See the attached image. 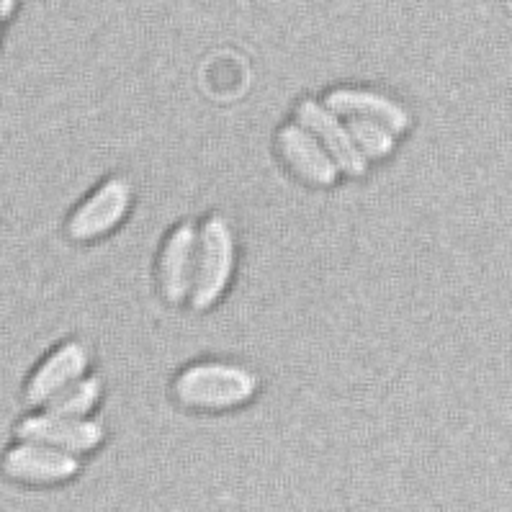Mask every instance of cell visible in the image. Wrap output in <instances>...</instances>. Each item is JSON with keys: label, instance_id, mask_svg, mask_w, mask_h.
<instances>
[{"label": "cell", "instance_id": "obj_1", "mask_svg": "<svg viewBox=\"0 0 512 512\" xmlns=\"http://www.w3.org/2000/svg\"><path fill=\"white\" fill-rule=\"evenodd\" d=\"M258 376L245 366L206 361L188 366L175 379V399L188 410H232L250 402L258 392Z\"/></svg>", "mask_w": 512, "mask_h": 512}, {"label": "cell", "instance_id": "obj_2", "mask_svg": "<svg viewBox=\"0 0 512 512\" xmlns=\"http://www.w3.org/2000/svg\"><path fill=\"white\" fill-rule=\"evenodd\" d=\"M237 242L232 224L214 214L199 232V250H196V276H193L191 304L193 309H209L222 299L232 273H235Z\"/></svg>", "mask_w": 512, "mask_h": 512}, {"label": "cell", "instance_id": "obj_3", "mask_svg": "<svg viewBox=\"0 0 512 512\" xmlns=\"http://www.w3.org/2000/svg\"><path fill=\"white\" fill-rule=\"evenodd\" d=\"M80 471V461L75 453L62 448L37 443V440H19L0 458V474L8 482L24 487H52L67 482Z\"/></svg>", "mask_w": 512, "mask_h": 512}, {"label": "cell", "instance_id": "obj_4", "mask_svg": "<svg viewBox=\"0 0 512 512\" xmlns=\"http://www.w3.org/2000/svg\"><path fill=\"white\" fill-rule=\"evenodd\" d=\"M132 183L127 178H109L85 199V204L75 211L67 222V235L78 242H91L98 237L109 235L111 229L121 224L132 206Z\"/></svg>", "mask_w": 512, "mask_h": 512}, {"label": "cell", "instance_id": "obj_5", "mask_svg": "<svg viewBox=\"0 0 512 512\" xmlns=\"http://www.w3.org/2000/svg\"><path fill=\"white\" fill-rule=\"evenodd\" d=\"M16 438L37 440L47 446L62 448L67 453L93 451L103 443V428L96 420L88 417H65L55 412H42V415H29L16 425Z\"/></svg>", "mask_w": 512, "mask_h": 512}, {"label": "cell", "instance_id": "obj_6", "mask_svg": "<svg viewBox=\"0 0 512 512\" xmlns=\"http://www.w3.org/2000/svg\"><path fill=\"white\" fill-rule=\"evenodd\" d=\"M296 116H299V124H304L314 137L320 139L322 147L330 152V157L338 163V168L343 173H348L350 178L366 175L368 160L358 150L353 137H350L348 127L340 121V116L335 111L327 109L325 103L307 98V101L296 106Z\"/></svg>", "mask_w": 512, "mask_h": 512}, {"label": "cell", "instance_id": "obj_7", "mask_svg": "<svg viewBox=\"0 0 512 512\" xmlns=\"http://www.w3.org/2000/svg\"><path fill=\"white\" fill-rule=\"evenodd\" d=\"M278 147H281V155L286 157L291 170L296 175H302L307 183H312V186H332V183H338V163L332 160L320 139L314 137L304 124H286L278 132Z\"/></svg>", "mask_w": 512, "mask_h": 512}, {"label": "cell", "instance_id": "obj_8", "mask_svg": "<svg viewBox=\"0 0 512 512\" xmlns=\"http://www.w3.org/2000/svg\"><path fill=\"white\" fill-rule=\"evenodd\" d=\"M91 353L83 343H65L52 350L47 358L37 366L26 384L24 399L29 407H44L60 389H65L70 381L80 379L88 371Z\"/></svg>", "mask_w": 512, "mask_h": 512}, {"label": "cell", "instance_id": "obj_9", "mask_svg": "<svg viewBox=\"0 0 512 512\" xmlns=\"http://www.w3.org/2000/svg\"><path fill=\"white\" fill-rule=\"evenodd\" d=\"M196 250H199V229L183 222L173 229L160 260V284L168 302L181 304L191 296L196 276Z\"/></svg>", "mask_w": 512, "mask_h": 512}, {"label": "cell", "instance_id": "obj_10", "mask_svg": "<svg viewBox=\"0 0 512 512\" xmlns=\"http://www.w3.org/2000/svg\"><path fill=\"white\" fill-rule=\"evenodd\" d=\"M325 106L338 116H363V119L381 121L389 132L404 134L410 129V111L394 98L361 88H338L325 96Z\"/></svg>", "mask_w": 512, "mask_h": 512}, {"label": "cell", "instance_id": "obj_11", "mask_svg": "<svg viewBox=\"0 0 512 512\" xmlns=\"http://www.w3.org/2000/svg\"><path fill=\"white\" fill-rule=\"evenodd\" d=\"M101 394V379H98V376L83 374L80 379L70 381L65 389H60L55 397L49 399V402L44 404V410L65 417H88L96 410V404L101 402Z\"/></svg>", "mask_w": 512, "mask_h": 512}, {"label": "cell", "instance_id": "obj_12", "mask_svg": "<svg viewBox=\"0 0 512 512\" xmlns=\"http://www.w3.org/2000/svg\"><path fill=\"white\" fill-rule=\"evenodd\" d=\"M345 127H348L350 137H353V142H356V147L363 152L366 160H384L397 147V134L389 132L381 121L348 116Z\"/></svg>", "mask_w": 512, "mask_h": 512}, {"label": "cell", "instance_id": "obj_13", "mask_svg": "<svg viewBox=\"0 0 512 512\" xmlns=\"http://www.w3.org/2000/svg\"><path fill=\"white\" fill-rule=\"evenodd\" d=\"M19 11V0H0V21H8Z\"/></svg>", "mask_w": 512, "mask_h": 512}]
</instances>
